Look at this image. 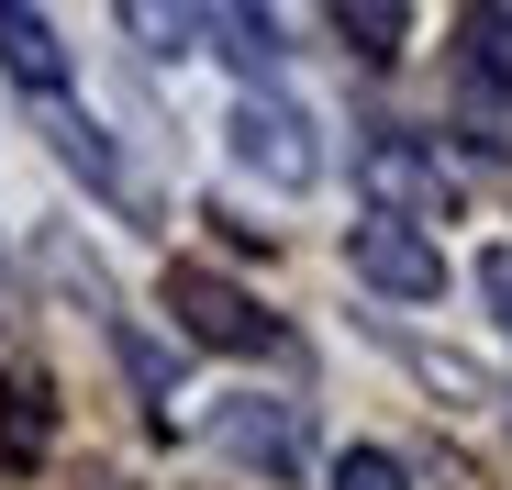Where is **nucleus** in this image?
Here are the masks:
<instances>
[{"label": "nucleus", "mask_w": 512, "mask_h": 490, "mask_svg": "<svg viewBox=\"0 0 512 490\" xmlns=\"http://www.w3.org/2000/svg\"><path fill=\"white\" fill-rule=\"evenodd\" d=\"M167 312H179L190 346H223V357H290V323H279L268 301H245L234 279H212V268H167Z\"/></svg>", "instance_id": "obj_1"}, {"label": "nucleus", "mask_w": 512, "mask_h": 490, "mask_svg": "<svg viewBox=\"0 0 512 490\" xmlns=\"http://www.w3.org/2000/svg\"><path fill=\"white\" fill-rule=\"evenodd\" d=\"M201 34H212L234 67H268V56H279V23H268V12H201Z\"/></svg>", "instance_id": "obj_11"}, {"label": "nucleus", "mask_w": 512, "mask_h": 490, "mask_svg": "<svg viewBox=\"0 0 512 490\" xmlns=\"http://www.w3.org/2000/svg\"><path fill=\"white\" fill-rule=\"evenodd\" d=\"M45 435H56V401H45L34 368H12V379H0V446H12V457H45Z\"/></svg>", "instance_id": "obj_8"}, {"label": "nucleus", "mask_w": 512, "mask_h": 490, "mask_svg": "<svg viewBox=\"0 0 512 490\" xmlns=\"http://www.w3.org/2000/svg\"><path fill=\"white\" fill-rule=\"evenodd\" d=\"M45 145H56V156H67V168H78V179H90V190H101V201H134V179H123V156L101 145V123H78L67 101H45Z\"/></svg>", "instance_id": "obj_7"}, {"label": "nucleus", "mask_w": 512, "mask_h": 490, "mask_svg": "<svg viewBox=\"0 0 512 490\" xmlns=\"http://www.w3.org/2000/svg\"><path fill=\"white\" fill-rule=\"evenodd\" d=\"M223 145H234V168H245V179H268V190H301V179L323 168V145H312V123H301L290 101H234Z\"/></svg>", "instance_id": "obj_2"}, {"label": "nucleus", "mask_w": 512, "mask_h": 490, "mask_svg": "<svg viewBox=\"0 0 512 490\" xmlns=\"http://www.w3.org/2000/svg\"><path fill=\"white\" fill-rule=\"evenodd\" d=\"M334 34H346L357 56H401L412 12H401V0H334Z\"/></svg>", "instance_id": "obj_10"}, {"label": "nucleus", "mask_w": 512, "mask_h": 490, "mask_svg": "<svg viewBox=\"0 0 512 490\" xmlns=\"http://www.w3.org/2000/svg\"><path fill=\"white\" fill-rule=\"evenodd\" d=\"M346 257H357V279H368V290H390V301H435V290H446L435 234H423V223H390V212H368V223H357Z\"/></svg>", "instance_id": "obj_3"}, {"label": "nucleus", "mask_w": 512, "mask_h": 490, "mask_svg": "<svg viewBox=\"0 0 512 490\" xmlns=\"http://www.w3.org/2000/svg\"><path fill=\"white\" fill-rule=\"evenodd\" d=\"M468 78L512 112V12H468Z\"/></svg>", "instance_id": "obj_9"}, {"label": "nucleus", "mask_w": 512, "mask_h": 490, "mask_svg": "<svg viewBox=\"0 0 512 490\" xmlns=\"http://www.w3.org/2000/svg\"><path fill=\"white\" fill-rule=\"evenodd\" d=\"M334 490H412V468L390 446H346V457H334Z\"/></svg>", "instance_id": "obj_12"}, {"label": "nucleus", "mask_w": 512, "mask_h": 490, "mask_svg": "<svg viewBox=\"0 0 512 490\" xmlns=\"http://www.w3.org/2000/svg\"><path fill=\"white\" fill-rule=\"evenodd\" d=\"M0 67H12L34 101H67V45H56L45 12H23V0H0Z\"/></svg>", "instance_id": "obj_4"}, {"label": "nucleus", "mask_w": 512, "mask_h": 490, "mask_svg": "<svg viewBox=\"0 0 512 490\" xmlns=\"http://www.w3.org/2000/svg\"><path fill=\"white\" fill-rule=\"evenodd\" d=\"M479 301L501 312V335H512V245H490V257H479Z\"/></svg>", "instance_id": "obj_13"}, {"label": "nucleus", "mask_w": 512, "mask_h": 490, "mask_svg": "<svg viewBox=\"0 0 512 490\" xmlns=\"http://www.w3.org/2000/svg\"><path fill=\"white\" fill-rule=\"evenodd\" d=\"M212 435H223V457L268 468V479H290V468H301V413H279V401H234Z\"/></svg>", "instance_id": "obj_6"}, {"label": "nucleus", "mask_w": 512, "mask_h": 490, "mask_svg": "<svg viewBox=\"0 0 512 490\" xmlns=\"http://www.w3.org/2000/svg\"><path fill=\"white\" fill-rule=\"evenodd\" d=\"M368 190H379V212L401 223V212H446V168L423 145H401V134H379L368 145Z\"/></svg>", "instance_id": "obj_5"}]
</instances>
